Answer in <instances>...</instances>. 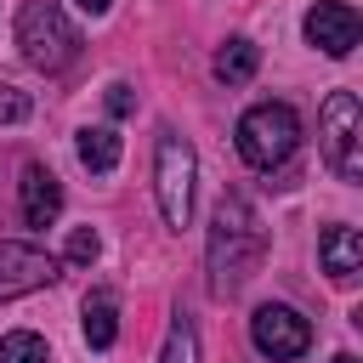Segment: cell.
Returning a JSON list of instances; mask_svg holds the SVG:
<instances>
[{"mask_svg":"<svg viewBox=\"0 0 363 363\" xmlns=\"http://www.w3.org/2000/svg\"><path fill=\"white\" fill-rule=\"evenodd\" d=\"M318 261H323V272L335 284H357V272H363V238H357V227H323Z\"/></svg>","mask_w":363,"mask_h":363,"instance_id":"10","label":"cell"},{"mask_svg":"<svg viewBox=\"0 0 363 363\" xmlns=\"http://www.w3.org/2000/svg\"><path fill=\"white\" fill-rule=\"evenodd\" d=\"M57 255L34 250V244H17V238H0V301H17V295H34L45 284H57Z\"/></svg>","mask_w":363,"mask_h":363,"instance_id":"7","label":"cell"},{"mask_svg":"<svg viewBox=\"0 0 363 363\" xmlns=\"http://www.w3.org/2000/svg\"><path fill=\"white\" fill-rule=\"evenodd\" d=\"M267 255V227L255 216V204L244 193H221L216 216H210V244H204V267H210V295H238L255 267Z\"/></svg>","mask_w":363,"mask_h":363,"instance_id":"1","label":"cell"},{"mask_svg":"<svg viewBox=\"0 0 363 363\" xmlns=\"http://www.w3.org/2000/svg\"><path fill=\"white\" fill-rule=\"evenodd\" d=\"M96 250H102V238H96L91 227H74V233H68V244H62V261H68V267H91V261H96Z\"/></svg>","mask_w":363,"mask_h":363,"instance_id":"16","label":"cell"},{"mask_svg":"<svg viewBox=\"0 0 363 363\" xmlns=\"http://www.w3.org/2000/svg\"><path fill=\"white\" fill-rule=\"evenodd\" d=\"M74 6H79V11H91V17H102V11L113 6V0H74Z\"/></svg>","mask_w":363,"mask_h":363,"instance_id":"19","label":"cell"},{"mask_svg":"<svg viewBox=\"0 0 363 363\" xmlns=\"http://www.w3.org/2000/svg\"><path fill=\"white\" fill-rule=\"evenodd\" d=\"M17 119H28V96L0 79V125H17Z\"/></svg>","mask_w":363,"mask_h":363,"instance_id":"17","label":"cell"},{"mask_svg":"<svg viewBox=\"0 0 363 363\" xmlns=\"http://www.w3.org/2000/svg\"><path fill=\"white\" fill-rule=\"evenodd\" d=\"M255 62H261L255 40L233 34V40H227V45L216 51V79H221V85H244V79H255Z\"/></svg>","mask_w":363,"mask_h":363,"instance_id":"13","label":"cell"},{"mask_svg":"<svg viewBox=\"0 0 363 363\" xmlns=\"http://www.w3.org/2000/svg\"><path fill=\"white\" fill-rule=\"evenodd\" d=\"M301 142V119L289 102H255L238 119V159L255 170H278Z\"/></svg>","mask_w":363,"mask_h":363,"instance_id":"4","label":"cell"},{"mask_svg":"<svg viewBox=\"0 0 363 363\" xmlns=\"http://www.w3.org/2000/svg\"><path fill=\"white\" fill-rule=\"evenodd\" d=\"M329 363H357V357H352V352H335V357H329Z\"/></svg>","mask_w":363,"mask_h":363,"instance_id":"20","label":"cell"},{"mask_svg":"<svg viewBox=\"0 0 363 363\" xmlns=\"http://www.w3.org/2000/svg\"><path fill=\"white\" fill-rule=\"evenodd\" d=\"M17 51L28 68L40 74H62L79 57V28L68 23V11L57 0H28L17 11Z\"/></svg>","mask_w":363,"mask_h":363,"instance_id":"2","label":"cell"},{"mask_svg":"<svg viewBox=\"0 0 363 363\" xmlns=\"http://www.w3.org/2000/svg\"><path fill=\"white\" fill-rule=\"evenodd\" d=\"M79 329H85V346H91V352H108V346L119 340V301H113V289H91V295H85Z\"/></svg>","mask_w":363,"mask_h":363,"instance_id":"11","label":"cell"},{"mask_svg":"<svg viewBox=\"0 0 363 363\" xmlns=\"http://www.w3.org/2000/svg\"><path fill=\"white\" fill-rule=\"evenodd\" d=\"M159 363H199V329H193V318H187V312H176V318H170V335H164Z\"/></svg>","mask_w":363,"mask_h":363,"instance_id":"14","label":"cell"},{"mask_svg":"<svg viewBox=\"0 0 363 363\" xmlns=\"http://www.w3.org/2000/svg\"><path fill=\"white\" fill-rule=\"evenodd\" d=\"M0 363H51V346L34 329H11L0 335Z\"/></svg>","mask_w":363,"mask_h":363,"instance_id":"15","label":"cell"},{"mask_svg":"<svg viewBox=\"0 0 363 363\" xmlns=\"http://www.w3.org/2000/svg\"><path fill=\"white\" fill-rule=\"evenodd\" d=\"M250 340H255V352H261L267 363H295V357H306V346H312V323H306L295 306L267 301V306H255V318H250Z\"/></svg>","mask_w":363,"mask_h":363,"instance_id":"6","label":"cell"},{"mask_svg":"<svg viewBox=\"0 0 363 363\" xmlns=\"http://www.w3.org/2000/svg\"><path fill=\"white\" fill-rule=\"evenodd\" d=\"M301 28H306V45L323 51V57H352L357 40H363V17H357L346 0H318Z\"/></svg>","mask_w":363,"mask_h":363,"instance_id":"8","label":"cell"},{"mask_svg":"<svg viewBox=\"0 0 363 363\" xmlns=\"http://www.w3.org/2000/svg\"><path fill=\"white\" fill-rule=\"evenodd\" d=\"M130 108H136V96H130V85H108V113H113V119H125Z\"/></svg>","mask_w":363,"mask_h":363,"instance_id":"18","label":"cell"},{"mask_svg":"<svg viewBox=\"0 0 363 363\" xmlns=\"http://www.w3.org/2000/svg\"><path fill=\"white\" fill-rule=\"evenodd\" d=\"M318 147L340 182H363V108L352 91H329L318 108Z\"/></svg>","mask_w":363,"mask_h":363,"instance_id":"5","label":"cell"},{"mask_svg":"<svg viewBox=\"0 0 363 363\" xmlns=\"http://www.w3.org/2000/svg\"><path fill=\"white\" fill-rule=\"evenodd\" d=\"M193 187H199V153L182 130H159V147H153V199H159V216L164 227H187L193 216Z\"/></svg>","mask_w":363,"mask_h":363,"instance_id":"3","label":"cell"},{"mask_svg":"<svg viewBox=\"0 0 363 363\" xmlns=\"http://www.w3.org/2000/svg\"><path fill=\"white\" fill-rule=\"evenodd\" d=\"M17 204H23V221H28V227H51V221L62 216V182H57L45 164H23Z\"/></svg>","mask_w":363,"mask_h":363,"instance_id":"9","label":"cell"},{"mask_svg":"<svg viewBox=\"0 0 363 363\" xmlns=\"http://www.w3.org/2000/svg\"><path fill=\"white\" fill-rule=\"evenodd\" d=\"M74 153H79V164H85L91 176H108V170L119 164V130H113V125H85V130L74 136Z\"/></svg>","mask_w":363,"mask_h":363,"instance_id":"12","label":"cell"}]
</instances>
